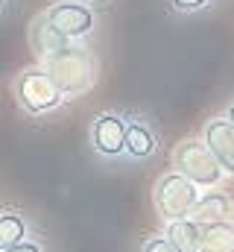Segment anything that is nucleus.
Wrapping results in <instances>:
<instances>
[{
    "mask_svg": "<svg viewBox=\"0 0 234 252\" xmlns=\"http://www.w3.org/2000/svg\"><path fill=\"white\" fill-rule=\"evenodd\" d=\"M41 64L64 97H79L97 82V59L88 53V47H76L70 41L53 56L41 59Z\"/></svg>",
    "mask_w": 234,
    "mask_h": 252,
    "instance_id": "obj_1",
    "label": "nucleus"
},
{
    "mask_svg": "<svg viewBox=\"0 0 234 252\" xmlns=\"http://www.w3.org/2000/svg\"><path fill=\"white\" fill-rule=\"evenodd\" d=\"M199 185H193L187 176L181 173H164L155 188H152V208L161 220L173 223V220H187L199 202Z\"/></svg>",
    "mask_w": 234,
    "mask_h": 252,
    "instance_id": "obj_2",
    "label": "nucleus"
},
{
    "mask_svg": "<svg viewBox=\"0 0 234 252\" xmlns=\"http://www.w3.org/2000/svg\"><path fill=\"white\" fill-rule=\"evenodd\" d=\"M173 164H176V173L187 176L193 185L199 188H217L223 182V164L217 161V156L208 150L205 141L199 138H187L181 141L178 147L173 150Z\"/></svg>",
    "mask_w": 234,
    "mask_h": 252,
    "instance_id": "obj_3",
    "label": "nucleus"
},
{
    "mask_svg": "<svg viewBox=\"0 0 234 252\" xmlns=\"http://www.w3.org/2000/svg\"><path fill=\"white\" fill-rule=\"evenodd\" d=\"M15 97L29 115H44V112L56 109L64 100V94L58 91V85L53 82V76L44 67L21 70L18 79H15Z\"/></svg>",
    "mask_w": 234,
    "mask_h": 252,
    "instance_id": "obj_4",
    "label": "nucleus"
},
{
    "mask_svg": "<svg viewBox=\"0 0 234 252\" xmlns=\"http://www.w3.org/2000/svg\"><path fill=\"white\" fill-rule=\"evenodd\" d=\"M126 129H129V121L117 112H106L100 118H94V126H91V144L100 156L106 158H117L126 153Z\"/></svg>",
    "mask_w": 234,
    "mask_h": 252,
    "instance_id": "obj_5",
    "label": "nucleus"
},
{
    "mask_svg": "<svg viewBox=\"0 0 234 252\" xmlns=\"http://www.w3.org/2000/svg\"><path fill=\"white\" fill-rule=\"evenodd\" d=\"M47 21L67 38H82L94 30V12L82 3H56L47 9Z\"/></svg>",
    "mask_w": 234,
    "mask_h": 252,
    "instance_id": "obj_6",
    "label": "nucleus"
},
{
    "mask_svg": "<svg viewBox=\"0 0 234 252\" xmlns=\"http://www.w3.org/2000/svg\"><path fill=\"white\" fill-rule=\"evenodd\" d=\"M202 141L208 144V150L217 156V161L223 164L226 173L234 176V124L229 118H214L205 124Z\"/></svg>",
    "mask_w": 234,
    "mask_h": 252,
    "instance_id": "obj_7",
    "label": "nucleus"
},
{
    "mask_svg": "<svg viewBox=\"0 0 234 252\" xmlns=\"http://www.w3.org/2000/svg\"><path fill=\"white\" fill-rule=\"evenodd\" d=\"M190 217H193L196 223H202V226L226 223V220L234 217V199L226 196V193H220V190H208V193L196 202V208H193Z\"/></svg>",
    "mask_w": 234,
    "mask_h": 252,
    "instance_id": "obj_8",
    "label": "nucleus"
},
{
    "mask_svg": "<svg viewBox=\"0 0 234 252\" xmlns=\"http://www.w3.org/2000/svg\"><path fill=\"white\" fill-rule=\"evenodd\" d=\"M164 238L173 244L176 252H199L202 250V223H196L193 217L173 220V223H167Z\"/></svg>",
    "mask_w": 234,
    "mask_h": 252,
    "instance_id": "obj_9",
    "label": "nucleus"
},
{
    "mask_svg": "<svg viewBox=\"0 0 234 252\" xmlns=\"http://www.w3.org/2000/svg\"><path fill=\"white\" fill-rule=\"evenodd\" d=\"M155 150H158V141H155V132L149 129V124L129 121V129H126V153L132 158H149Z\"/></svg>",
    "mask_w": 234,
    "mask_h": 252,
    "instance_id": "obj_10",
    "label": "nucleus"
},
{
    "mask_svg": "<svg viewBox=\"0 0 234 252\" xmlns=\"http://www.w3.org/2000/svg\"><path fill=\"white\" fill-rule=\"evenodd\" d=\"M199 252H234V220L202 226V250Z\"/></svg>",
    "mask_w": 234,
    "mask_h": 252,
    "instance_id": "obj_11",
    "label": "nucleus"
},
{
    "mask_svg": "<svg viewBox=\"0 0 234 252\" xmlns=\"http://www.w3.org/2000/svg\"><path fill=\"white\" fill-rule=\"evenodd\" d=\"M27 235H29V223H27L24 214H18V211L0 214V250L15 247V244H24Z\"/></svg>",
    "mask_w": 234,
    "mask_h": 252,
    "instance_id": "obj_12",
    "label": "nucleus"
},
{
    "mask_svg": "<svg viewBox=\"0 0 234 252\" xmlns=\"http://www.w3.org/2000/svg\"><path fill=\"white\" fill-rule=\"evenodd\" d=\"M141 252H176V250L164 235H155V238H146V241H144Z\"/></svg>",
    "mask_w": 234,
    "mask_h": 252,
    "instance_id": "obj_13",
    "label": "nucleus"
},
{
    "mask_svg": "<svg viewBox=\"0 0 234 252\" xmlns=\"http://www.w3.org/2000/svg\"><path fill=\"white\" fill-rule=\"evenodd\" d=\"M208 0H173V9L176 12H196V9H202Z\"/></svg>",
    "mask_w": 234,
    "mask_h": 252,
    "instance_id": "obj_14",
    "label": "nucleus"
},
{
    "mask_svg": "<svg viewBox=\"0 0 234 252\" xmlns=\"http://www.w3.org/2000/svg\"><path fill=\"white\" fill-rule=\"evenodd\" d=\"M0 252H44V250H41V244H38V241H24V244L6 247V250H0Z\"/></svg>",
    "mask_w": 234,
    "mask_h": 252,
    "instance_id": "obj_15",
    "label": "nucleus"
},
{
    "mask_svg": "<svg viewBox=\"0 0 234 252\" xmlns=\"http://www.w3.org/2000/svg\"><path fill=\"white\" fill-rule=\"evenodd\" d=\"M226 118H229V121H232V124H234V103H232V106H229V109H226Z\"/></svg>",
    "mask_w": 234,
    "mask_h": 252,
    "instance_id": "obj_16",
    "label": "nucleus"
}]
</instances>
